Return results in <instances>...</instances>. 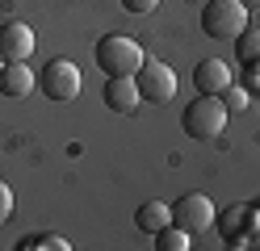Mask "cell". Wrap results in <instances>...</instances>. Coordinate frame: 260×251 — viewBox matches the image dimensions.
<instances>
[{"label": "cell", "mask_w": 260, "mask_h": 251, "mask_svg": "<svg viewBox=\"0 0 260 251\" xmlns=\"http://www.w3.org/2000/svg\"><path fill=\"white\" fill-rule=\"evenodd\" d=\"M248 226H252V213L243 209V205L222 209V218H218L222 239H226V243H235V247H248Z\"/></svg>", "instance_id": "11"}, {"label": "cell", "mask_w": 260, "mask_h": 251, "mask_svg": "<svg viewBox=\"0 0 260 251\" xmlns=\"http://www.w3.org/2000/svg\"><path fill=\"white\" fill-rule=\"evenodd\" d=\"M105 105L113 109V113H135L139 109V84H135V76H109L105 80Z\"/></svg>", "instance_id": "8"}, {"label": "cell", "mask_w": 260, "mask_h": 251, "mask_svg": "<svg viewBox=\"0 0 260 251\" xmlns=\"http://www.w3.org/2000/svg\"><path fill=\"white\" fill-rule=\"evenodd\" d=\"M34 29H29L25 21H5L0 25V59L5 63H25L29 55H34Z\"/></svg>", "instance_id": "7"}, {"label": "cell", "mask_w": 260, "mask_h": 251, "mask_svg": "<svg viewBox=\"0 0 260 251\" xmlns=\"http://www.w3.org/2000/svg\"><path fill=\"white\" fill-rule=\"evenodd\" d=\"M168 222H172V205H164V201H143L139 213H135V226L143 234H159Z\"/></svg>", "instance_id": "12"}, {"label": "cell", "mask_w": 260, "mask_h": 251, "mask_svg": "<svg viewBox=\"0 0 260 251\" xmlns=\"http://www.w3.org/2000/svg\"><path fill=\"white\" fill-rule=\"evenodd\" d=\"M38 88L46 100H55V105H68V100L80 96V67L72 59H51L38 71Z\"/></svg>", "instance_id": "4"}, {"label": "cell", "mask_w": 260, "mask_h": 251, "mask_svg": "<svg viewBox=\"0 0 260 251\" xmlns=\"http://www.w3.org/2000/svg\"><path fill=\"white\" fill-rule=\"evenodd\" d=\"M122 9L126 13H151V9H159V0H122Z\"/></svg>", "instance_id": "18"}, {"label": "cell", "mask_w": 260, "mask_h": 251, "mask_svg": "<svg viewBox=\"0 0 260 251\" xmlns=\"http://www.w3.org/2000/svg\"><path fill=\"white\" fill-rule=\"evenodd\" d=\"M239 5L248 9V13H260V0H239Z\"/></svg>", "instance_id": "20"}, {"label": "cell", "mask_w": 260, "mask_h": 251, "mask_svg": "<svg viewBox=\"0 0 260 251\" xmlns=\"http://www.w3.org/2000/svg\"><path fill=\"white\" fill-rule=\"evenodd\" d=\"M248 9L239 5V0H210L202 9V29L206 38H218V42H235L243 29H248Z\"/></svg>", "instance_id": "3"}, {"label": "cell", "mask_w": 260, "mask_h": 251, "mask_svg": "<svg viewBox=\"0 0 260 251\" xmlns=\"http://www.w3.org/2000/svg\"><path fill=\"white\" fill-rule=\"evenodd\" d=\"M235 55H239V63H260V29H243L239 33Z\"/></svg>", "instance_id": "15"}, {"label": "cell", "mask_w": 260, "mask_h": 251, "mask_svg": "<svg viewBox=\"0 0 260 251\" xmlns=\"http://www.w3.org/2000/svg\"><path fill=\"white\" fill-rule=\"evenodd\" d=\"M9 218H13V189H9L5 180H0V226H5Z\"/></svg>", "instance_id": "17"}, {"label": "cell", "mask_w": 260, "mask_h": 251, "mask_svg": "<svg viewBox=\"0 0 260 251\" xmlns=\"http://www.w3.org/2000/svg\"><path fill=\"white\" fill-rule=\"evenodd\" d=\"M172 222L189 234H202V230L214 226V205H210L206 193H185V197L172 201Z\"/></svg>", "instance_id": "6"}, {"label": "cell", "mask_w": 260, "mask_h": 251, "mask_svg": "<svg viewBox=\"0 0 260 251\" xmlns=\"http://www.w3.org/2000/svg\"><path fill=\"white\" fill-rule=\"evenodd\" d=\"M248 76H243V88H260V63H243Z\"/></svg>", "instance_id": "19"}, {"label": "cell", "mask_w": 260, "mask_h": 251, "mask_svg": "<svg viewBox=\"0 0 260 251\" xmlns=\"http://www.w3.org/2000/svg\"><path fill=\"white\" fill-rule=\"evenodd\" d=\"M189 239H193L189 230H181L176 222H168L164 230L155 234V247H159V251H189Z\"/></svg>", "instance_id": "13"}, {"label": "cell", "mask_w": 260, "mask_h": 251, "mask_svg": "<svg viewBox=\"0 0 260 251\" xmlns=\"http://www.w3.org/2000/svg\"><path fill=\"white\" fill-rule=\"evenodd\" d=\"M92 59H96V67H101L105 76H135L147 55H143V46L135 38H126V33H105V38L96 42Z\"/></svg>", "instance_id": "2"}, {"label": "cell", "mask_w": 260, "mask_h": 251, "mask_svg": "<svg viewBox=\"0 0 260 251\" xmlns=\"http://www.w3.org/2000/svg\"><path fill=\"white\" fill-rule=\"evenodd\" d=\"M193 84H198V92H222L231 84V67L222 59H202L193 67Z\"/></svg>", "instance_id": "10"}, {"label": "cell", "mask_w": 260, "mask_h": 251, "mask_svg": "<svg viewBox=\"0 0 260 251\" xmlns=\"http://www.w3.org/2000/svg\"><path fill=\"white\" fill-rule=\"evenodd\" d=\"M135 84H139V96L151 100V105H168L176 96V71L164 59H143V67L135 71Z\"/></svg>", "instance_id": "5"}, {"label": "cell", "mask_w": 260, "mask_h": 251, "mask_svg": "<svg viewBox=\"0 0 260 251\" xmlns=\"http://www.w3.org/2000/svg\"><path fill=\"white\" fill-rule=\"evenodd\" d=\"M0 67H5V59H0Z\"/></svg>", "instance_id": "21"}, {"label": "cell", "mask_w": 260, "mask_h": 251, "mask_svg": "<svg viewBox=\"0 0 260 251\" xmlns=\"http://www.w3.org/2000/svg\"><path fill=\"white\" fill-rule=\"evenodd\" d=\"M181 126H185L189 138H198V142H214L218 134L226 130V105H222V96H218V92H198V100L185 109Z\"/></svg>", "instance_id": "1"}, {"label": "cell", "mask_w": 260, "mask_h": 251, "mask_svg": "<svg viewBox=\"0 0 260 251\" xmlns=\"http://www.w3.org/2000/svg\"><path fill=\"white\" fill-rule=\"evenodd\" d=\"M34 84H38V76L29 71V63H5V67H0V92L13 96V100H17V96H29Z\"/></svg>", "instance_id": "9"}, {"label": "cell", "mask_w": 260, "mask_h": 251, "mask_svg": "<svg viewBox=\"0 0 260 251\" xmlns=\"http://www.w3.org/2000/svg\"><path fill=\"white\" fill-rule=\"evenodd\" d=\"M218 96H222L226 113H239V109H248V88H243V84H226V88H222Z\"/></svg>", "instance_id": "16"}, {"label": "cell", "mask_w": 260, "mask_h": 251, "mask_svg": "<svg viewBox=\"0 0 260 251\" xmlns=\"http://www.w3.org/2000/svg\"><path fill=\"white\" fill-rule=\"evenodd\" d=\"M17 247L21 251H68L72 243L63 239V234H29V239H21Z\"/></svg>", "instance_id": "14"}]
</instances>
